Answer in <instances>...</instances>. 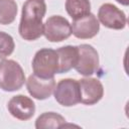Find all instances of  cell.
Returning <instances> with one entry per match:
<instances>
[{
    "instance_id": "cell-1",
    "label": "cell",
    "mask_w": 129,
    "mask_h": 129,
    "mask_svg": "<svg viewBox=\"0 0 129 129\" xmlns=\"http://www.w3.org/2000/svg\"><path fill=\"white\" fill-rule=\"evenodd\" d=\"M46 13L44 0H26L22 6L18 27L20 36L28 41L36 40L43 34L42 19Z\"/></svg>"
},
{
    "instance_id": "cell-2",
    "label": "cell",
    "mask_w": 129,
    "mask_h": 129,
    "mask_svg": "<svg viewBox=\"0 0 129 129\" xmlns=\"http://www.w3.org/2000/svg\"><path fill=\"white\" fill-rule=\"evenodd\" d=\"M25 75L21 66L13 59L0 61V89L5 92H15L25 83Z\"/></svg>"
},
{
    "instance_id": "cell-3",
    "label": "cell",
    "mask_w": 129,
    "mask_h": 129,
    "mask_svg": "<svg viewBox=\"0 0 129 129\" xmlns=\"http://www.w3.org/2000/svg\"><path fill=\"white\" fill-rule=\"evenodd\" d=\"M33 74L41 79L53 78L58 71V56L52 48H41L34 54L32 59Z\"/></svg>"
},
{
    "instance_id": "cell-4",
    "label": "cell",
    "mask_w": 129,
    "mask_h": 129,
    "mask_svg": "<svg viewBox=\"0 0 129 129\" xmlns=\"http://www.w3.org/2000/svg\"><path fill=\"white\" fill-rule=\"evenodd\" d=\"M55 101L63 107H72L81 103L79 82L74 79H62L54 87Z\"/></svg>"
},
{
    "instance_id": "cell-5",
    "label": "cell",
    "mask_w": 129,
    "mask_h": 129,
    "mask_svg": "<svg viewBox=\"0 0 129 129\" xmlns=\"http://www.w3.org/2000/svg\"><path fill=\"white\" fill-rule=\"evenodd\" d=\"M43 35L51 42H60L72 35L71 23L60 15H52L43 23Z\"/></svg>"
},
{
    "instance_id": "cell-6",
    "label": "cell",
    "mask_w": 129,
    "mask_h": 129,
    "mask_svg": "<svg viewBox=\"0 0 129 129\" xmlns=\"http://www.w3.org/2000/svg\"><path fill=\"white\" fill-rule=\"evenodd\" d=\"M79 58L76 67L74 68L80 75L90 77L94 75L99 69V54L94 46L90 44L78 45Z\"/></svg>"
},
{
    "instance_id": "cell-7",
    "label": "cell",
    "mask_w": 129,
    "mask_h": 129,
    "mask_svg": "<svg viewBox=\"0 0 129 129\" xmlns=\"http://www.w3.org/2000/svg\"><path fill=\"white\" fill-rule=\"evenodd\" d=\"M98 20L105 27L115 30L123 29L127 24L126 14L111 3L101 5L98 10Z\"/></svg>"
},
{
    "instance_id": "cell-8",
    "label": "cell",
    "mask_w": 129,
    "mask_h": 129,
    "mask_svg": "<svg viewBox=\"0 0 129 129\" xmlns=\"http://www.w3.org/2000/svg\"><path fill=\"white\" fill-rule=\"evenodd\" d=\"M72 34L80 39H89L96 36L100 30V22L98 18L89 13L80 18L74 19L72 24Z\"/></svg>"
},
{
    "instance_id": "cell-9",
    "label": "cell",
    "mask_w": 129,
    "mask_h": 129,
    "mask_svg": "<svg viewBox=\"0 0 129 129\" xmlns=\"http://www.w3.org/2000/svg\"><path fill=\"white\" fill-rule=\"evenodd\" d=\"M25 84L26 89L32 98L36 100H45L53 94L55 80L54 78L41 79L33 74L28 77V79L25 81Z\"/></svg>"
},
{
    "instance_id": "cell-10",
    "label": "cell",
    "mask_w": 129,
    "mask_h": 129,
    "mask_svg": "<svg viewBox=\"0 0 129 129\" xmlns=\"http://www.w3.org/2000/svg\"><path fill=\"white\" fill-rule=\"evenodd\" d=\"M79 82L81 103L85 105L97 104L104 95V88L102 83L95 78H84Z\"/></svg>"
},
{
    "instance_id": "cell-11",
    "label": "cell",
    "mask_w": 129,
    "mask_h": 129,
    "mask_svg": "<svg viewBox=\"0 0 129 129\" xmlns=\"http://www.w3.org/2000/svg\"><path fill=\"white\" fill-rule=\"evenodd\" d=\"M7 109L12 117L20 121H27L35 113V104L24 95H16L8 101Z\"/></svg>"
},
{
    "instance_id": "cell-12",
    "label": "cell",
    "mask_w": 129,
    "mask_h": 129,
    "mask_svg": "<svg viewBox=\"0 0 129 129\" xmlns=\"http://www.w3.org/2000/svg\"><path fill=\"white\" fill-rule=\"evenodd\" d=\"M58 56V71L57 74H64L74 69L78 62L79 51L78 46L66 45L56 49Z\"/></svg>"
},
{
    "instance_id": "cell-13",
    "label": "cell",
    "mask_w": 129,
    "mask_h": 129,
    "mask_svg": "<svg viewBox=\"0 0 129 129\" xmlns=\"http://www.w3.org/2000/svg\"><path fill=\"white\" fill-rule=\"evenodd\" d=\"M66 123V119L55 112H44L35 121L36 129H55L60 128Z\"/></svg>"
},
{
    "instance_id": "cell-14",
    "label": "cell",
    "mask_w": 129,
    "mask_h": 129,
    "mask_svg": "<svg viewBox=\"0 0 129 129\" xmlns=\"http://www.w3.org/2000/svg\"><path fill=\"white\" fill-rule=\"evenodd\" d=\"M66 10L74 20L91 13V3L89 0H66Z\"/></svg>"
},
{
    "instance_id": "cell-15",
    "label": "cell",
    "mask_w": 129,
    "mask_h": 129,
    "mask_svg": "<svg viewBox=\"0 0 129 129\" xmlns=\"http://www.w3.org/2000/svg\"><path fill=\"white\" fill-rule=\"evenodd\" d=\"M17 14L15 0H0V24H11Z\"/></svg>"
},
{
    "instance_id": "cell-16",
    "label": "cell",
    "mask_w": 129,
    "mask_h": 129,
    "mask_svg": "<svg viewBox=\"0 0 129 129\" xmlns=\"http://www.w3.org/2000/svg\"><path fill=\"white\" fill-rule=\"evenodd\" d=\"M15 43L13 37L3 31H0V59H4L11 55L14 51Z\"/></svg>"
},
{
    "instance_id": "cell-17",
    "label": "cell",
    "mask_w": 129,
    "mask_h": 129,
    "mask_svg": "<svg viewBox=\"0 0 129 129\" xmlns=\"http://www.w3.org/2000/svg\"><path fill=\"white\" fill-rule=\"evenodd\" d=\"M118 3H120V4H122V5H124V6H127L128 5V3H129V0H116Z\"/></svg>"
}]
</instances>
